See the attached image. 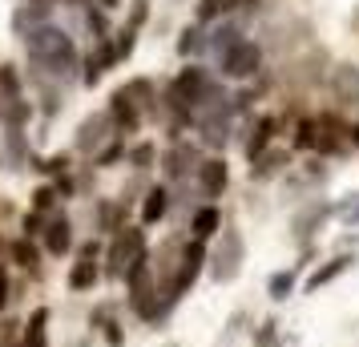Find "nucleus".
<instances>
[{
  "mask_svg": "<svg viewBox=\"0 0 359 347\" xmlns=\"http://www.w3.org/2000/svg\"><path fill=\"white\" fill-rule=\"evenodd\" d=\"M109 117H114L117 133H133L137 125H142V109H137V101L126 93V85H121L114 97H109Z\"/></svg>",
  "mask_w": 359,
  "mask_h": 347,
  "instance_id": "9d476101",
  "label": "nucleus"
},
{
  "mask_svg": "<svg viewBox=\"0 0 359 347\" xmlns=\"http://www.w3.org/2000/svg\"><path fill=\"white\" fill-rule=\"evenodd\" d=\"M4 307H8V271L0 266V311H4Z\"/></svg>",
  "mask_w": 359,
  "mask_h": 347,
  "instance_id": "473e14b6",
  "label": "nucleus"
},
{
  "mask_svg": "<svg viewBox=\"0 0 359 347\" xmlns=\"http://www.w3.org/2000/svg\"><path fill=\"white\" fill-rule=\"evenodd\" d=\"M351 266H355V254H347V250H343V254H335V259H327L323 266H315V271H311L307 283H303V291H307V295H315L319 287H331L335 279H343Z\"/></svg>",
  "mask_w": 359,
  "mask_h": 347,
  "instance_id": "6e6552de",
  "label": "nucleus"
},
{
  "mask_svg": "<svg viewBox=\"0 0 359 347\" xmlns=\"http://www.w3.org/2000/svg\"><path fill=\"white\" fill-rule=\"evenodd\" d=\"M243 327H246V311L238 307V311H234V315L226 319V327H222V335H226V339H234V335H243Z\"/></svg>",
  "mask_w": 359,
  "mask_h": 347,
  "instance_id": "2f4dec72",
  "label": "nucleus"
},
{
  "mask_svg": "<svg viewBox=\"0 0 359 347\" xmlns=\"http://www.w3.org/2000/svg\"><path fill=\"white\" fill-rule=\"evenodd\" d=\"M190 231H194V238H210V234H222V215H218V206H202V210H194V218H190Z\"/></svg>",
  "mask_w": 359,
  "mask_h": 347,
  "instance_id": "6ab92c4d",
  "label": "nucleus"
},
{
  "mask_svg": "<svg viewBox=\"0 0 359 347\" xmlns=\"http://www.w3.org/2000/svg\"><path fill=\"white\" fill-rule=\"evenodd\" d=\"M206 263H210V250H206V243H202V238H190V243L182 247V259H178V266H174L170 283H165V295H170V299L190 295Z\"/></svg>",
  "mask_w": 359,
  "mask_h": 347,
  "instance_id": "7ed1b4c3",
  "label": "nucleus"
},
{
  "mask_svg": "<svg viewBox=\"0 0 359 347\" xmlns=\"http://www.w3.org/2000/svg\"><path fill=\"white\" fill-rule=\"evenodd\" d=\"M109 130H117L114 117H109V109H105V114L85 117L81 130H77V149H81V154H93V149H101V142L109 137Z\"/></svg>",
  "mask_w": 359,
  "mask_h": 347,
  "instance_id": "1a4fd4ad",
  "label": "nucleus"
},
{
  "mask_svg": "<svg viewBox=\"0 0 359 347\" xmlns=\"http://www.w3.org/2000/svg\"><path fill=\"white\" fill-rule=\"evenodd\" d=\"M218 61H222V77L246 81V77H255V73L262 69V49L255 45V41H238V45H234L226 57H218Z\"/></svg>",
  "mask_w": 359,
  "mask_h": 347,
  "instance_id": "39448f33",
  "label": "nucleus"
},
{
  "mask_svg": "<svg viewBox=\"0 0 359 347\" xmlns=\"http://www.w3.org/2000/svg\"><path fill=\"white\" fill-rule=\"evenodd\" d=\"M165 210H170V194H165L162 186L146 190V202H142V226H154V222H162Z\"/></svg>",
  "mask_w": 359,
  "mask_h": 347,
  "instance_id": "a211bd4d",
  "label": "nucleus"
},
{
  "mask_svg": "<svg viewBox=\"0 0 359 347\" xmlns=\"http://www.w3.org/2000/svg\"><path fill=\"white\" fill-rule=\"evenodd\" d=\"M206 45H210V41H202V29H186L182 41H178V53L182 57H194V53H202Z\"/></svg>",
  "mask_w": 359,
  "mask_h": 347,
  "instance_id": "a878e982",
  "label": "nucleus"
},
{
  "mask_svg": "<svg viewBox=\"0 0 359 347\" xmlns=\"http://www.w3.org/2000/svg\"><path fill=\"white\" fill-rule=\"evenodd\" d=\"M271 137H275V117H259V125H255L250 142H246V158H250V162H255V158H262V154H266V146H271Z\"/></svg>",
  "mask_w": 359,
  "mask_h": 347,
  "instance_id": "aec40b11",
  "label": "nucleus"
},
{
  "mask_svg": "<svg viewBox=\"0 0 359 347\" xmlns=\"http://www.w3.org/2000/svg\"><path fill=\"white\" fill-rule=\"evenodd\" d=\"M331 93L343 109L359 114V65H335L331 73Z\"/></svg>",
  "mask_w": 359,
  "mask_h": 347,
  "instance_id": "0eeeda50",
  "label": "nucleus"
},
{
  "mask_svg": "<svg viewBox=\"0 0 359 347\" xmlns=\"http://www.w3.org/2000/svg\"><path fill=\"white\" fill-rule=\"evenodd\" d=\"M238 41H243V33H238V25H218V29L210 33V49L218 53V57H226V53L234 49Z\"/></svg>",
  "mask_w": 359,
  "mask_h": 347,
  "instance_id": "4be33fe9",
  "label": "nucleus"
},
{
  "mask_svg": "<svg viewBox=\"0 0 359 347\" xmlns=\"http://www.w3.org/2000/svg\"><path fill=\"white\" fill-rule=\"evenodd\" d=\"M347 137H351V146L359 149V121H355V125H347Z\"/></svg>",
  "mask_w": 359,
  "mask_h": 347,
  "instance_id": "f704fd0d",
  "label": "nucleus"
},
{
  "mask_svg": "<svg viewBox=\"0 0 359 347\" xmlns=\"http://www.w3.org/2000/svg\"><path fill=\"white\" fill-rule=\"evenodd\" d=\"M149 250H146V234L137 231V226H126L121 234H114V243H109V266H105V275L109 279H126V271L137 263H146Z\"/></svg>",
  "mask_w": 359,
  "mask_h": 347,
  "instance_id": "20e7f679",
  "label": "nucleus"
},
{
  "mask_svg": "<svg viewBox=\"0 0 359 347\" xmlns=\"http://www.w3.org/2000/svg\"><path fill=\"white\" fill-rule=\"evenodd\" d=\"M243 263H246L243 234L234 231V226H222V243H218V250L210 254V279L218 283V287H226V283H234L243 275Z\"/></svg>",
  "mask_w": 359,
  "mask_h": 347,
  "instance_id": "f03ea898",
  "label": "nucleus"
},
{
  "mask_svg": "<svg viewBox=\"0 0 359 347\" xmlns=\"http://www.w3.org/2000/svg\"><path fill=\"white\" fill-rule=\"evenodd\" d=\"M294 343H299V339H294V335H287V339H283L278 347H294Z\"/></svg>",
  "mask_w": 359,
  "mask_h": 347,
  "instance_id": "c9c22d12",
  "label": "nucleus"
},
{
  "mask_svg": "<svg viewBox=\"0 0 359 347\" xmlns=\"http://www.w3.org/2000/svg\"><path fill=\"white\" fill-rule=\"evenodd\" d=\"M65 165H69V158H65V154H61V158H49V162L41 165V170H49V174H61Z\"/></svg>",
  "mask_w": 359,
  "mask_h": 347,
  "instance_id": "72a5a7b5",
  "label": "nucleus"
},
{
  "mask_svg": "<svg viewBox=\"0 0 359 347\" xmlns=\"http://www.w3.org/2000/svg\"><path fill=\"white\" fill-rule=\"evenodd\" d=\"M93 327H97L101 335H105V343H109V347H126L121 323L114 319V311H109V307H97V311H93Z\"/></svg>",
  "mask_w": 359,
  "mask_h": 347,
  "instance_id": "412c9836",
  "label": "nucleus"
},
{
  "mask_svg": "<svg viewBox=\"0 0 359 347\" xmlns=\"http://www.w3.org/2000/svg\"><path fill=\"white\" fill-rule=\"evenodd\" d=\"M335 215H339L347 226H359V190L355 194H347L343 202H335Z\"/></svg>",
  "mask_w": 359,
  "mask_h": 347,
  "instance_id": "cd10ccee",
  "label": "nucleus"
},
{
  "mask_svg": "<svg viewBox=\"0 0 359 347\" xmlns=\"http://www.w3.org/2000/svg\"><path fill=\"white\" fill-rule=\"evenodd\" d=\"M198 165H202V162H198V149L190 146V142H178V146H170V154L162 158V170L170 174V178H186L190 170L198 174Z\"/></svg>",
  "mask_w": 359,
  "mask_h": 347,
  "instance_id": "4468645a",
  "label": "nucleus"
},
{
  "mask_svg": "<svg viewBox=\"0 0 359 347\" xmlns=\"http://www.w3.org/2000/svg\"><path fill=\"white\" fill-rule=\"evenodd\" d=\"M49 8L53 4H45V0H25L17 13H13V29H17V36H29L33 29L49 25Z\"/></svg>",
  "mask_w": 359,
  "mask_h": 347,
  "instance_id": "ddd939ff",
  "label": "nucleus"
},
{
  "mask_svg": "<svg viewBox=\"0 0 359 347\" xmlns=\"http://www.w3.org/2000/svg\"><path fill=\"white\" fill-rule=\"evenodd\" d=\"M165 347H178V343H165Z\"/></svg>",
  "mask_w": 359,
  "mask_h": 347,
  "instance_id": "e433bc0d",
  "label": "nucleus"
},
{
  "mask_svg": "<svg viewBox=\"0 0 359 347\" xmlns=\"http://www.w3.org/2000/svg\"><path fill=\"white\" fill-rule=\"evenodd\" d=\"M25 53H29V61H33L45 77H53V81H69V77L77 73V65H81L73 36H69L65 29H57V25L33 29V33L25 36Z\"/></svg>",
  "mask_w": 359,
  "mask_h": 347,
  "instance_id": "f257e3e1",
  "label": "nucleus"
},
{
  "mask_svg": "<svg viewBox=\"0 0 359 347\" xmlns=\"http://www.w3.org/2000/svg\"><path fill=\"white\" fill-rule=\"evenodd\" d=\"M53 202H57V186H41V190L33 194V210H36V215H45Z\"/></svg>",
  "mask_w": 359,
  "mask_h": 347,
  "instance_id": "7c9ffc66",
  "label": "nucleus"
},
{
  "mask_svg": "<svg viewBox=\"0 0 359 347\" xmlns=\"http://www.w3.org/2000/svg\"><path fill=\"white\" fill-rule=\"evenodd\" d=\"M275 339H278V319L271 315V319H262L259 331H255V347H275Z\"/></svg>",
  "mask_w": 359,
  "mask_h": 347,
  "instance_id": "c85d7f7f",
  "label": "nucleus"
},
{
  "mask_svg": "<svg viewBox=\"0 0 359 347\" xmlns=\"http://www.w3.org/2000/svg\"><path fill=\"white\" fill-rule=\"evenodd\" d=\"M45 250L57 254V259L73 250V222H69L65 215H53L49 218V226H45Z\"/></svg>",
  "mask_w": 359,
  "mask_h": 347,
  "instance_id": "2eb2a0df",
  "label": "nucleus"
},
{
  "mask_svg": "<svg viewBox=\"0 0 359 347\" xmlns=\"http://www.w3.org/2000/svg\"><path fill=\"white\" fill-rule=\"evenodd\" d=\"M97 254H101L97 243H85V247L77 250V263H73V271H69V291H93V287L101 283Z\"/></svg>",
  "mask_w": 359,
  "mask_h": 347,
  "instance_id": "423d86ee",
  "label": "nucleus"
},
{
  "mask_svg": "<svg viewBox=\"0 0 359 347\" xmlns=\"http://www.w3.org/2000/svg\"><path fill=\"white\" fill-rule=\"evenodd\" d=\"M154 158H158L154 142H142V146L130 149V165H133V170H149V165H154Z\"/></svg>",
  "mask_w": 359,
  "mask_h": 347,
  "instance_id": "bb28decb",
  "label": "nucleus"
},
{
  "mask_svg": "<svg viewBox=\"0 0 359 347\" xmlns=\"http://www.w3.org/2000/svg\"><path fill=\"white\" fill-rule=\"evenodd\" d=\"M319 133H323L319 130V121H311V117L307 121H299V130H294V146L299 149H319Z\"/></svg>",
  "mask_w": 359,
  "mask_h": 347,
  "instance_id": "b1692460",
  "label": "nucleus"
},
{
  "mask_svg": "<svg viewBox=\"0 0 359 347\" xmlns=\"http://www.w3.org/2000/svg\"><path fill=\"white\" fill-rule=\"evenodd\" d=\"M20 347H49V307H36V311L29 315Z\"/></svg>",
  "mask_w": 359,
  "mask_h": 347,
  "instance_id": "f3484780",
  "label": "nucleus"
},
{
  "mask_svg": "<svg viewBox=\"0 0 359 347\" xmlns=\"http://www.w3.org/2000/svg\"><path fill=\"white\" fill-rule=\"evenodd\" d=\"M299 271H303V266L294 263V266H287V271H275V275L266 279V295H271V303H287V299L294 295V287H299Z\"/></svg>",
  "mask_w": 359,
  "mask_h": 347,
  "instance_id": "dca6fc26",
  "label": "nucleus"
},
{
  "mask_svg": "<svg viewBox=\"0 0 359 347\" xmlns=\"http://www.w3.org/2000/svg\"><path fill=\"white\" fill-rule=\"evenodd\" d=\"M13 259H17L20 266H25V271H36V247L33 243H29V238H17V243H13Z\"/></svg>",
  "mask_w": 359,
  "mask_h": 347,
  "instance_id": "393cba45",
  "label": "nucleus"
},
{
  "mask_svg": "<svg viewBox=\"0 0 359 347\" xmlns=\"http://www.w3.org/2000/svg\"><path fill=\"white\" fill-rule=\"evenodd\" d=\"M331 215H335V202H311L307 210H299V215H294V222H291L294 238H299V243H307L311 234L319 231Z\"/></svg>",
  "mask_w": 359,
  "mask_h": 347,
  "instance_id": "9b49d317",
  "label": "nucleus"
},
{
  "mask_svg": "<svg viewBox=\"0 0 359 347\" xmlns=\"http://www.w3.org/2000/svg\"><path fill=\"white\" fill-rule=\"evenodd\" d=\"M126 93H130L137 105H149V101H154V85H149V81H130V85H126Z\"/></svg>",
  "mask_w": 359,
  "mask_h": 347,
  "instance_id": "c756f323",
  "label": "nucleus"
},
{
  "mask_svg": "<svg viewBox=\"0 0 359 347\" xmlns=\"http://www.w3.org/2000/svg\"><path fill=\"white\" fill-rule=\"evenodd\" d=\"M198 186H202L206 198H218L230 186V165L222 162V158H206V162L198 165Z\"/></svg>",
  "mask_w": 359,
  "mask_h": 347,
  "instance_id": "f8f14e48",
  "label": "nucleus"
},
{
  "mask_svg": "<svg viewBox=\"0 0 359 347\" xmlns=\"http://www.w3.org/2000/svg\"><path fill=\"white\" fill-rule=\"evenodd\" d=\"M283 162H287V154H283V149H266L262 158H255V165H250V178H271Z\"/></svg>",
  "mask_w": 359,
  "mask_h": 347,
  "instance_id": "5701e85b",
  "label": "nucleus"
}]
</instances>
